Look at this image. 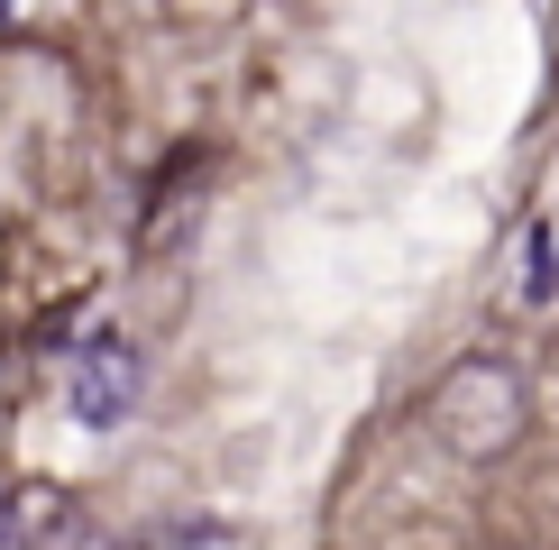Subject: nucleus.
I'll list each match as a JSON object with an SVG mask.
<instances>
[{"label":"nucleus","instance_id":"obj_1","mask_svg":"<svg viewBox=\"0 0 559 550\" xmlns=\"http://www.w3.org/2000/svg\"><path fill=\"white\" fill-rule=\"evenodd\" d=\"M431 422H440V441H450V450L496 458L504 441H514V422H523V395H514V376H504V367H459V376L440 385Z\"/></svg>","mask_w":559,"mask_h":550},{"label":"nucleus","instance_id":"obj_2","mask_svg":"<svg viewBox=\"0 0 559 550\" xmlns=\"http://www.w3.org/2000/svg\"><path fill=\"white\" fill-rule=\"evenodd\" d=\"M138 385H147V376H138V349H129V339H110V331L83 339L74 367H64V404H74L83 431H120L129 404H138Z\"/></svg>","mask_w":559,"mask_h":550},{"label":"nucleus","instance_id":"obj_3","mask_svg":"<svg viewBox=\"0 0 559 550\" xmlns=\"http://www.w3.org/2000/svg\"><path fill=\"white\" fill-rule=\"evenodd\" d=\"M0 550H83V514L56 487H19L0 495Z\"/></svg>","mask_w":559,"mask_h":550},{"label":"nucleus","instance_id":"obj_4","mask_svg":"<svg viewBox=\"0 0 559 550\" xmlns=\"http://www.w3.org/2000/svg\"><path fill=\"white\" fill-rule=\"evenodd\" d=\"M138 550H221V523H166V533H147Z\"/></svg>","mask_w":559,"mask_h":550}]
</instances>
